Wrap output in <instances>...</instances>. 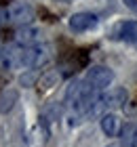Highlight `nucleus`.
<instances>
[{"label": "nucleus", "instance_id": "8", "mask_svg": "<svg viewBox=\"0 0 137 147\" xmlns=\"http://www.w3.org/2000/svg\"><path fill=\"white\" fill-rule=\"evenodd\" d=\"M19 99V92L15 88H6L0 92V113H9L13 109V105L17 103Z\"/></svg>", "mask_w": 137, "mask_h": 147}, {"label": "nucleus", "instance_id": "1", "mask_svg": "<svg viewBox=\"0 0 137 147\" xmlns=\"http://www.w3.org/2000/svg\"><path fill=\"white\" fill-rule=\"evenodd\" d=\"M112 80H114V74H112V69H108V67H104V65H93L91 69L87 71V78H85V82L91 86L93 90H104V88H108L110 84H112Z\"/></svg>", "mask_w": 137, "mask_h": 147}, {"label": "nucleus", "instance_id": "15", "mask_svg": "<svg viewBox=\"0 0 137 147\" xmlns=\"http://www.w3.org/2000/svg\"><path fill=\"white\" fill-rule=\"evenodd\" d=\"M6 2H9V0H0V6H4Z\"/></svg>", "mask_w": 137, "mask_h": 147}, {"label": "nucleus", "instance_id": "3", "mask_svg": "<svg viewBox=\"0 0 137 147\" xmlns=\"http://www.w3.org/2000/svg\"><path fill=\"white\" fill-rule=\"evenodd\" d=\"M99 23V17L95 15V13H76V15L70 17V21H67V25H70L72 32H89L93 30L95 25Z\"/></svg>", "mask_w": 137, "mask_h": 147}, {"label": "nucleus", "instance_id": "9", "mask_svg": "<svg viewBox=\"0 0 137 147\" xmlns=\"http://www.w3.org/2000/svg\"><path fill=\"white\" fill-rule=\"evenodd\" d=\"M120 145L122 147H135L137 145V126L135 124H125L120 128Z\"/></svg>", "mask_w": 137, "mask_h": 147}, {"label": "nucleus", "instance_id": "11", "mask_svg": "<svg viewBox=\"0 0 137 147\" xmlns=\"http://www.w3.org/2000/svg\"><path fill=\"white\" fill-rule=\"evenodd\" d=\"M36 78H38V74H34V71H27V74H23V76L19 78V82H21L23 86H32L34 82H36Z\"/></svg>", "mask_w": 137, "mask_h": 147}, {"label": "nucleus", "instance_id": "13", "mask_svg": "<svg viewBox=\"0 0 137 147\" xmlns=\"http://www.w3.org/2000/svg\"><path fill=\"white\" fill-rule=\"evenodd\" d=\"M125 4H127L133 13H137V0H125Z\"/></svg>", "mask_w": 137, "mask_h": 147}, {"label": "nucleus", "instance_id": "5", "mask_svg": "<svg viewBox=\"0 0 137 147\" xmlns=\"http://www.w3.org/2000/svg\"><path fill=\"white\" fill-rule=\"evenodd\" d=\"M114 38L125 40V42H137V21H122L116 25Z\"/></svg>", "mask_w": 137, "mask_h": 147}, {"label": "nucleus", "instance_id": "14", "mask_svg": "<svg viewBox=\"0 0 137 147\" xmlns=\"http://www.w3.org/2000/svg\"><path fill=\"white\" fill-rule=\"evenodd\" d=\"M106 147H122V145H118V143H110V145H106Z\"/></svg>", "mask_w": 137, "mask_h": 147}, {"label": "nucleus", "instance_id": "7", "mask_svg": "<svg viewBox=\"0 0 137 147\" xmlns=\"http://www.w3.org/2000/svg\"><path fill=\"white\" fill-rule=\"evenodd\" d=\"M101 130H104L108 137H116L120 132L118 116H116V113H104V118H101Z\"/></svg>", "mask_w": 137, "mask_h": 147}, {"label": "nucleus", "instance_id": "2", "mask_svg": "<svg viewBox=\"0 0 137 147\" xmlns=\"http://www.w3.org/2000/svg\"><path fill=\"white\" fill-rule=\"evenodd\" d=\"M125 103H127V90L125 88H112L110 92H106V95H99L97 103H95V107H93V113L120 107V105H125Z\"/></svg>", "mask_w": 137, "mask_h": 147}, {"label": "nucleus", "instance_id": "12", "mask_svg": "<svg viewBox=\"0 0 137 147\" xmlns=\"http://www.w3.org/2000/svg\"><path fill=\"white\" fill-rule=\"evenodd\" d=\"M4 23H9V9L0 6V25H4Z\"/></svg>", "mask_w": 137, "mask_h": 147}, {"label": "nucleus", "instance_id": "6", "mask_svg": "<svg viewBox=\"0 0 137 147\" xmlns=\"http://www.w3.org/2000/svg\"><path fill=\"white\" fill-rule=\"evenodd\" d=\"M36 38H38V30L27 28V25L19 28V30L15 32V36H13V40L17 42V46H34Z\"/></svg>", "mask_w": 137, "mask_h": 147}, {"label": "nucleus", "instance_id": "10", "mask_svg": "<svg viewBox=\"0 0 137 147\" xmlns=\"http://www.w3.org/2000/svg\"><path fill=\"white\" fill-rule=\"evenodd\" d=\"M57 78H59L57 74H46V76H42L38 80V88H51V86L57 82Z\"/></svg>", "mask_w": 137, "mask_h": 147}, {"label": "nucleus", "instance_id": "4", "mask_svg": "<svg viewBox=\"0 0 137 147\" xmlns=\"http://www.w3.org/2000/svg\"><path fill=\"white\" fill-rule=\"evenodd\" d=\"M32 19H34V11L27 4H17V6H11L9 9V21L21 25V28L27 23H32Z\"/></svg>", "mask_w": 137, "mask_h": 147}]
</instances>
